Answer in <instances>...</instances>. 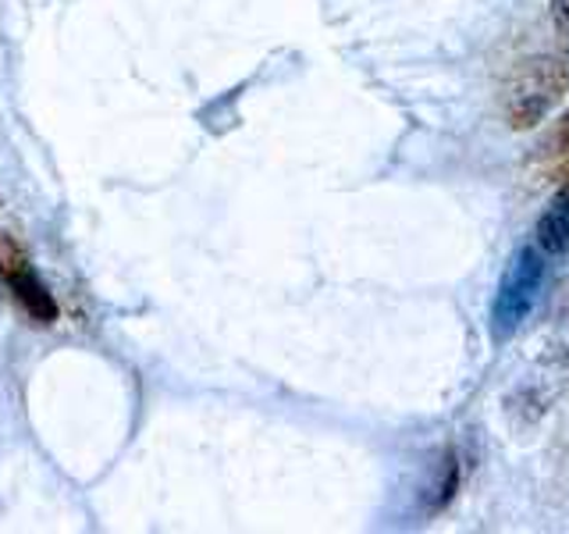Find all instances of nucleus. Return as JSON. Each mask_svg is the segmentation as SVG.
Listing matches in <instances>:
<instances>
[{
  "mask_svg": "<svg viewBox=\"0 0 569 534\" xmlns=\"http://www.w3.org/2000/svg\"><path fill=\"white\" fill-rule=\"evenodd\" d=\"M569 89V43L530 53L512 68L502 93V115L512 132L538 129L556 111Z\"/></svg>",
  "mask_w": 569,
  "mask_h": 534,
  "instance_id": "obj_1",
  "label": "nucleus"
},
{
  "mask_svg": "<svg viewBox=\"0 0 569 534\" xmlns=\"http://www.w3.org/2000/svg\"><path fill=\"white\" fill-rule=\"evenodd\" d=\"M548 271H551V257L533 239H527L509 257L502 275H498L491 307H488V332L495 343H509V338L527 325L545 293Z\"/></svg>",
  "mask_w": 569,
  "mask_h": 534,
  "instance_id": "obj_2",
  "label": "nucleus"
},
{
  "mask_svg": "<svg viewBox=\"0 0 569 534\" xmlns=\"http://www.w3.org/2000/svg\"><path fill=\"white\" fill-rule=\"evenodd\" d=\"M0 278L8 281L18 307H22L36 325H53V320H58V299L50 296L47 281L36 275V267L22 254V246H14L11 239H0Z\"/></svg>",
  "mask_w": 569,
  "mask_h": 534,
  "instance_id": "obj_3",
  "label": "nucleus"
},
{
  "mask_svg": "<svg viewBox=\"0 0 569 534\" xmlns=\"http://www.w3.org/2000/svg\"><path fill=\"white\" fill-rule=\"evenodd\" d=\"M533 243H538L551 260L569 257V189L551 192L548 207L541 210L538 225H533Z\"/></svg>",
  "mask_w": 569,
  "mask_h": 534,
  "instance_id": "obj_4",
  "label": "nucleus"
},
{
  "mask_svg": "<svg viewBox=\"0 0 569 534\" xmlns=\"http://www.w3.org/2000/svg\"><path fill=\"white\" fill-rule=\"evenodd\" d=\"M545 160H548L551 189H569V111L556 121V129H551L545 142Z\"/></svg>",
  "mask_w": 569,
  "mask_h": 534,
  "instance_id": "obj_5",
  "label": "nucleus"
},
{
  "mask_svg": "<svg viewBox=\"0 0 569 534\" xmlns=\"http://www.w3.org/2000/svg\"><path fill=\"white\" fill-rule=\"evenodd\" d=\"M551 8V22H556V29L562 36H569V0H548Z\"/></svg>",
  "mask_w": 569,
  "mask_h": 534,
  "instance_id": "obj_6",
  "label": "nucleus"
}]
</instances>
